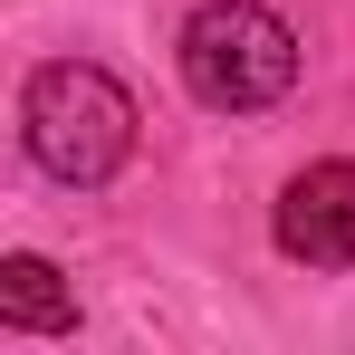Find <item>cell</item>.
<instances>
[{
  "mask_svg": "<svg viewBox=\"0 0 355 355\" xmlns=\"http://www.w3.org/2000/svg\"><path fill=\"white\" fill-rule=\"evenodd\" d=\"M19 144H29V164L49 182L96 192L135 154V96L96 58H49V67H29V87H19Z\"/></svg>",
  "mask_w": 355,
  "mask_h": 355,
  "instance_id": "1",
  "label": "cell"
},
{
  "mask_svg": "<svg viewBox=\"0 0 355 355\" xmlns=\"http://www.w3.org/2000/svg\"><path fill=\"white\" fill-rule=\"evenodd\" d=\"M182 87L211 106V116H259L297 87V29L269 0H202L173 39Z\"/></svg>",
  "mask_w": 355,
  "mask_h": 355,
  "instance_id": "2",
  "label": "cell"
},
{
  "mask_svg": "<svg viewBox=\"0 0 355 355\" xmlns=\"http://www.w3.org/2000/svg\"><path fill=\"white\" fill-rule=\"evenodd\" d=\"M0 327L77 336V288L58 279V259H39V250H10V259H0Z\"/></svg>",
  "mask_w": 355,
  "mask_h": 355,
  "instance_id": "4",
  "label": "cell"
},
{
  "mask_svg": "<svg viewBox=\"0 0 355 355\" xmlns=\"http://www.w3.org/2000/svg\"><path fill=\"white\" fill-rule=\"evenodd\" d=\"M269 231L288 259L307 269H355V164H307V173L279 192V211H269Z\"/></svg>",
  "mask_w": 355,
  "mask_h": 355,
  "instance_id": "3",
  "label": "cell"
}]
</instances>
